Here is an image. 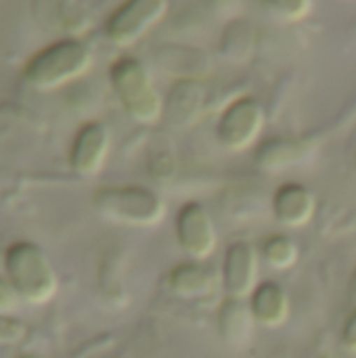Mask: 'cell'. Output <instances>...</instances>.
I'll return each instance as SVG.
<instances>
[{"label": "cell", "mask_w": 356, "mask_h": 358, "mask_svg": "<svg viewBox=\"0 0 356 358\" xmlns=\"http://www.w3.org/2000/svg\"><path fill=\"white\" fill-rule=\"evenodd\" d=\"M201 103H204V90H201L199 82L183 80V82L174 84V88L170 90L168 103L164 105V113H166L168 122L185 128V126H191L193 122H197Z\"/></svg>", "instance_id": "14"}, {"label": "cell", "mask_w": 356, "mask_h": 358, "mask_svg": "<svg viewBox=\"0 0 356 358\" xmlns=\"http://www.w3.org/2000/svg\"><path fill=\"white\" fill-rule=\"evenodd\" d=\"M304 143L294 141V138H273L266 141L258 153H256V164L264 172H281L287 166L300 162L304 157Z\"/></svg>", "instance_id": "15"}, {"label": "cell", "mask_w": 356, "mask_h": 358, "mask_svg": "<svg viewBox=\"0 0 356 358\" xmlns=\"http://www.w3.org/2000/svg\"><path fill=\"white\" fill-rule=\"evenodd\" d=\"M111 136L105 124L86 122L73 136L69 147V168L82 178H94L109 155Z\"/></svg>", "instance_id": "8"}, {"label": "cell", "mask_w": 356, "mask_h": 358, "mask_svg": "<svg viewBox=\"0 0 356 358\" xmlns=\"http://www.w3.org/2000/svg\"><path fill=\"white\" fill-rule=\"evenodd\" d=\"M92 208L105 220L124 227H155L166 216V201L141 185L103 187L92 195Z\"/></svg>", "instance_id": "3"}, {"label": "cell", "mask_w": 356, "mask_h": 358, "mask_svg": "<svg viewBox=\"0 0 356 358\" xmlns=\"http://www.w3.org/2000/svg\"><path fill=\"white\" fill-rule=\"evenodd\" d=\"M269 6L283 21H300L311 13L313 0H269Z\"/></svg>", "instance_id": "17"}, {"label": "cell", "mask_w": 356, "mask_h": 358, "mask_svg": "<svg viewBox=\"0 0 356 358\" xmlns=\"http://www.w3.org/2000/svg\"><path fill=\"white\" fill-rule=\"evenodd\" d=\"M4 277L17 289L21 302L48 304L59 292V279L46 252L34 241H15L6 248Z\"/></svg>", "instance_id": "1"}, {"label": "cell", "mask_w": 356, "mask_h": 358, "mask_svg": "<svg viewBox=\"0 0 356 358\" xmlns=\"http://www.w3.org/2000/svg\"><path fill=\"white\" fill-rule=\"evenodd\" d=\"M258 254L248 241H237L227 248L222 262V289L227 298L248 300L258 281Z\"/></svg>", "instance_id": "9"}, {"label": "cell", "mask_w": 356, "mask_h": 358, "mask_svg": "<svg viewBox=\"0 0 356 358\" xmlns=\"http://www.w3.org/2000/svg\"><path fill=\"white\" fill-rule=\"evenodd\" d=\"M4 264H6V250L0 248V275H4Z\"/></svg>", "instance_id": "21"}, {"label": "cell", "mask_w": 356, "mask_h": 358, "mask_svg": "<svg viewBox=\"0 0 356 358\" xmlns=\"http://www.w3.org/2000/svg\"><path fill=\"white\" fill-rule=\"evenodd\" d=\"M19 302H21V298H19L17 289L10 285V281L4 275H0V315L15 313Z\"/></svg>", "instance_id": "19"}, {"label": "cell", "mask_w": 356, "mask_h": 358, "mask_svg": "<svg viewBox=\"0 0 356 358\" xmlns=\"http://www.w3.org/2000/svg\"><path fill=\"white\" fill-rule=\"evenodd\" d=\"M355 294H356V273H355Z\"/></svg>", "instance_id": "22"}, {"label": "cell", "mask_w": 356, "mask_h": 358, "mask_svg": "<svg viewBox=\"0 0 356 358\" xmlns=\"http://www.w3.org/2000/svg\"><path fill=\"white\" fill-rule=\"evenodd\" d=\"M176 241L191 260H206L214 254L218 237L210 212L197 203H185L176 214Z\"/></svg>", "instance_id": "7"}, {"label": "cell", "mask_w": 356, "mask_h": 358, "mask_svg": "<svg viewBox=\"0 0 356 358\" xmlns=\"http://www.w3.org/2000/svg\"><path fill=\"white\" fill-rule=\"evenodd\" d=\"M355 166H356V157H355Z\"/></svg>", "instance_id": "23"}, {"label": "cell", "mask_w": 356, "mask_h": 358, "mask_svg": "<svg viewBox=\"0 0 356 358\" xmlns=\"http://www.w3.org/2000/svg\"><path fill=\"white\" fill-rule=\"evenodd\" d=\"M260 258L275 271H287L298 262V245L287 235H271L260 248Z\"/></svg>", "instance_id": "16"}, {"label": "cell", "mask_w": 356, "mask_h": 358, "mask_svg": "<svg viewBox=\"0 0 356 358\" xmlns=\"http://www.w3.org/2000/svg\"><path fill=\"white\" fill-rule=\"evenodd\" d=\"M248 306L256 325H262L266 329L281 327L290 319L292 310L290 296L277 281H260L248 298Z\"/></svg>", "instance_id": "11"}, {"label": "cell", "mask_w": 356, "mask_h": 358, "mask_svg": "<svg viewBox=\"0 0 356 358\" xmlns=\"http://www.w3.org/2000/svg\"><path fill=\"white\" fill-rule=\"evenodd\" d=\"M166 283L174 296L183 300H195L208 296L214 289V275L199 260H189L170 268Z\"/></svg>", "instance_id": "13"}, {"label": "cell", "mask_w": 356, "mask_h": 358, "mask_svg": "<svg viewBox=\"0 0 356 358\" xmlns=\"http://www.w3.org/2000/svg\"><path fill=\"white\" fill-rule=\"evenodd\" d=\"M168 10V0H124L107 19L105 34L115 46H130L157 25Z\"/></svg>", "instance_id": "6"}, {"label": "cell", "mask_w": 356, "mask_h": 358, "mask_svg": "<svg viewBox=\"0 0 356 358\" xmlns=\"http://www.w3.org/2000/svg\"><path fill=\"white\" fill-rule=\"evenodd\" d=\"M92 65V52L76 38L57 40L27 59L23 80L36 90H57L82 78Z\"/></svg>", "instance_id": "2"}, {"label": "cell", "mask_w": 356, "mask_h": 358, "mask_svg": "<svg viewBox=\"0 0 356 358\" xmlns=\"http://www.w3.org/2000/svg\"><path fill=\"white\" fill-rule=\"evenodd\" d=\"M27 329L25 325L10 317V315H0V346H13L19 344L25 338Z\"/></svg>", "instance_id": "18"}, {"label": "cell", "mask_w": 356, "mask_h": 358, "mask_svg": "<svg viewBox=\"0 0 356 358\" xmlns=\"http://www.w3.org/2000/svg\"><path fill=\"white\" fill-rule=\"evenodd\" d=\"M271 208L277 222L290 229H300L313 220L317 212V197L302 182H285L273 193Z\"/></svg>", "instance_id": "10"}, {"label": "cell", "mask_w": 356, "mask_h": 358, "mask_svg": "<svg viewBox=\"0 0 356 358\" xmlns=\"http://www.w3.org/2000/svg\"><path fill=\"white\" fill-rule=\"evenodd\" d=\"M109 82L124 111L136 124H155L164 115V101L138 59H118L109 69Z\"/></svg>", "instance_id": "4"}, {"label": "cell", "mask_w": 356, "mask_h": 358, "mask_svg": "<svg viewBox=\"0 0 356 358\" xmlns=\"http://www.w3.org/2000/svg\"><path fill=\"white\" fill-rule=\"evenodd\" d=\"M264 128V109L252 96L233 101L218 117L216 141L227 151H245Z\"/></svg>", "instance_id": "5"}, {"label": "cell", "mask_w": 356, "mask_h": 358, "mask_svg": "<svg viewBox=\"0 0 356 358\" xmlns=\"http://www.w3.org/2000/svg\"><path fill=\"white\" fill-rule=\"evenodd\" d=\"M254 317L250 313L248 300H237V298H225L222 304L218 306V317H216V327H218V338L229 346V348H243L252 340L254 331Z\"/></svg>", "instance_id": "12"}, {"label": "cell", "mask_w": 356, "mask_h": 358, "mask_svg": "<svg viewBox=\"0 0 356 358\" xmlns=\"http://www.w3.org/2000/svg\"><path fill=\"white\" fill-rule=\"evenodd\" d=\"M340 342H342L344 350H348L350 355H356V308L346 317V321L342 325Z\"/></svg>", "instance_id": "20"}]
</instances>
